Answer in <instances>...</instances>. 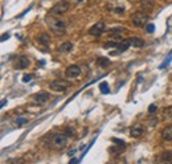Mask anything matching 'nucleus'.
<instances>
[{"label": "nucleus", "mask_w": 172, "mask_h": 164, "mask_svg": "<svg viewBox=\"0 0 172 164\" xmlns=\"http://www.w3.org/2000/svg\"><path fill=\"white\" fill-rule=\"evenodd\" d=\"M42 143L45 147L50 148V150H64L67 144V137L65 134H49L42 139Z\"/></svg>", "instance_id": "f257e3e1"}, {"label": "nucleus", "mask_w": 172, "mask_h": 164, "mask_svg": "<svg viewBox=\"0 0 172 164\" xmlns=\"http://www.w3.org/2000/svg\"><path fill=\"white\" fill-rule=\"evenodd\" d=\"M45 20H47L48 25H49V28H50V30L53 33H56V35H64V33H65L66 27H65V23H64L62 20L52 16V13H49Z\"/></svg>", "instance_id": "f03ea898"}, {"label": "nucleus", "mask_w": 172, "mask_h": 164, "mask_svg": "<svg viewBox=\"0 0 172 164\" xmlns=\"http://www.w3.org/2000/svg\"><path fill=\"white\" fill-rule=\"evenodd\" d=\"M69 8H70V3L67 1V0H60V1L56 3V4L53 5V8L50 9L49 13H52V15H62V13H65V12L69 11Z\"/></svg>", "instance_id": "7ed1b4c3"}, {"label": "nucleus", "mask_w": 172, "mask_h": 164, "mask_svg": "<svg viewBox=\"0 0 172 164\" xmlns=\"http://www.w3.org/2000/svg\"><path fill=\"white\" fill-rule=\"evenodd\" d=\"M49 88H50L53 91L65 93L66 89L69 88V82L62 81V79H54V81H52L50 83H49Z\"/></svg>", "instance_id": "20e7f679"}, {"label": "nucleus", "mask_w": 172, "mask_h": 164, "mask_svg": "<svg viewBox=\"0 0 172 164\" xmlns=\"http://www.w3.org/2000/svg\"><path fill=\"white\" fill-rule=\"evenodd\" d=\"M131 20H133L135 27H143L148 21V16L144 12H135L131 15Z\"/></svg>", "instance_id": "39448f33"}, {"label": "nucleus", "mask_w": 172, "mask_h": 164, "mask_svg": "<svg viewBox=\"0 0 172 164\" xmlns=\"http://www.w3.org/2000/svg\"><path fill=\"white\" fill-rule=\"evenodd\" d=\"M79 73H81V68L78 66V65H70V66L66 68V72H65V76L67 78H77V77L79 76Z\"/></svg>", "instance_id": "423d86ee"}, {"label": "nucleus", "mask_w": 172, "mask_h": 164, "mask_svg": "<svg viewBox=\"0 0 172 164\" xmlns=\"http://www.w3.org/2000/svg\"><path fill=\"white\" fill-rule=\"evenodd\" d=\"M33 99H35V102L37 105H40V106H44V105H47L49 99H50V95H49V93H39V94H36L35 97H33Z\"/></svg>", "instance_id": "0eeeda50"}, {"label": "nucleus", "mask_w": 172, "mask_h": 164, "mask_svg": "<svg viewBox=\"0 0 172 164\" xmlns=\"http://www.w3.org/2000/svg\"><path fill=\"white\" fill-rule=\"evenodd\" d=\"M30 64L29 58L25 57V56H20V57L16 58V61H15V68L16 69H25V68H28Z\"/></svg>", "instance_id": "6e6552de"}, {"label": "nucleus", "mask_w": 172, "mask_h": 164, "mask_svg": "<svg viewBox=\"0 0 172 164\" xmlns=\"http://www.w3.org/2000/svg\"><path fill=\"white\" fill-rule=\"evenodd\" d=\"M103 29H105V24L102 23V21H99V23H97L96 25H93L90 28V30H89V33H90L91 36H101L102 35V32H103Z\"/></svg>", "instance_id": "1a4fd4ad"}, {"label": "nucleus", "mask_w": 172, "mask_h": 164, "mask_svg": "<svg viewBox=\"0 0 172 164\" xmlns=\"http://www.w3.org/2000/svg\"><path fill=\"white\" fill-rule=\"evenodd\" d=\"M143 131H144V128H143V126L140 125V123H135L133 127L130 128V134H131V137H133V138L142 137Z\"/></svg>", "instance_id": "9d476101"}, {"label": "nucleus", "mask_w": 172, "mask_h": 164, "mask_svg": "<svg viewBox=\"0 0 172 164\" xmlns=\"http://www.w3.org/2000/svg\"><path fill=\"white\" fill-rule=\"evenodd\" d=\"M162 138L167 142H171L172 140V125H168L163 128L162 131Z\"/></svg>", "instance_id": "9b49d317"}, {"label": "nucleus", "mask_w": 172, "mask_h": 164, "mask_svg": "<svg viewBox=\"0 0 172 164\" xmlns=\"http://www.w3.org/2000/svg\"><path fill=\"white\" fill-rule=\"evenodd\" d=\"M140 5L146 11H152L155 7V0H140Z\"/></svg>", "instance_id": "f8f14e48"}, {"label": "nucleus", "mask_w": 172, "mask_h": 164, "mask_svg": "<svg viewBox=\"0 0 172 164\" xmlns=\"http://www.w3.org/2000/svg\"><path fill=\"white\" fill-rule=\"evenodd\" d=\"M159 160H160L162 163H170V162H172V152H171V151H164V152H162Z\"/></svg>", "instance_id": "ddd939ff"}, {"label": "nucleus", "mask_w": 172, "mask_h": 164, "mask_svg": "<svg viewBox=\"0 0 172 164\" xmlns=\"http://www.w3.org/2000/svg\"><path fill=\"white\" fill-rule=\"evenodd\" d=\"M130 42H131V45L134 46V48H142V46L144 45V41L140 37H130Z\"/></svg>", "instance_id": "4468645a"}, {"label": "nucleus", "mask_w": 172, "mask_h": 164, "mask_svg": "<svg viewBox=\"0 0 172 164\" xmlns=\"http://www.w3.org/2000/svg\"><path fill=\"white\" fill-rule=\"evenodd\" d=\"M73 49V44L70 41H65L62 42V44L60 45V48H58V50L62 52V53H67V52H70Z\"/></svg>", "instance_id": "2eb2a0df"}, {"label": "nucleus", "mask_w": 172, "mask_h": 164, "mask_svg": "<svg viewBox=\"0 0 172 164\" xmlns=\"http://www.w3.org/2000/svg\"><path fill=\"white\" fill-rule=\"evenodd\" d=\"M37 40L41 45H49V42H50V37H49L48 33H41Z\"/></svg>", "instance_id": "dca6fc26"}, {"label": "nucleus", "mask_w": 172, "mask_h": 164, "mask_svg": "<svg viewBox=\"0 0 172 164\" xmlns=\"http://www.w3.org/2000/svg\"><path fill=\"white\" fill-rule=\"evenodd\" d=\"M130 45H131L130 39L125 40V41H122L121 44H118V49H119L118 52H125V50H127V49H128V46H130Z\"/></svg>", "instance_id": "f3484780"}, {"label": "nucleus", "mask_w": 172, "mask_h": 164, "mask_svg": "<svg viewBox=\"0 0 172 164\" xmlns=\"http://www.w3.org/2000/svg\"><path fill=\"white\" fill-rule=\"evenodd\" d=\"M97 64L99 65V66H109L110 65V60L106 57H98L97 58Z\"/></svg>", "instance_id": "a211bd4d"}, {"label": "nucleus", "mask_w": 172, "mask_h": 164, "mask_svg": "<svg viewBox=\"0 0 172 164\" xmlns=\"http://www.w3.org/2000/svg\"><path fill=\"white\" fill-rule=\"evenodd\" d=\"M123 148H125V147H122V146H118V147H110L109 151H110V152H113V154H115V155H118V154L122 152V150H123Z\"/></svg>", "instance_id": "6ab92c4d"}, {"label": "nucleus", "mask_w": 172, "mask_h": 164, "mask_svg": "<svg viewBox=\"0 0 172 164\" xmlns=\"http://www.w3.org/2000/svg\"><path fill=\"white\" fill-rule=\"evenodd\" d=\"M163 114H164V117H167V118H171V119H172V106L165 107V109L163 110Z\"/></svg>", "instance_id": "aec40b11"}, {"label": "nucleus", "mask_w": 172, "mask_h": 164, "mask_svg": "<svg viewBox=\"0 0 172 164\" xmlns=\"http://www.w3.org/2000/svg\"><path fill=\"white\" fill-rule=\"evenodd\" d=\"M99 89H101V93L107 94V93H109V85H107V82H102V83H101Z\"/></svg>", "instance_id": "412c9836"}, {"label": "nucleus", "mask_w": 172, "mask_h": 164, "mask_svg": "<svg viewBox=\"0 0 172 164\" xmlns=\"http://www.w3.org/2000/svg\"><path fill=\"white\" fill-rule=\"evenodd\" d=\"M171 61H172V50L170 52V54H168V56H167V60H165V61H164V62H163V64L160 65V69H162V68H164V66H167V65H168V64H170V62H171Z\"/></svg>", "instance_id": "4be33fe9"}, {"label": "nucleus", "mask_w": 172, "mask_h": 164, "mask_svg": "<svg viewBox=\"0 0 172 164\" xmlns=\"http://www.w3.org/2000/svg\"><path fill=\"white\" fill-rule=\"evenodd\" d=\"M106 49H110V48H118V42H115V41H109V42H106L105 45Z\"/></svg>", "instance_id": "5701e85b"}, {"label": "nucleus", "mask_w": 172, "mask_h": 164, "mask_svg": "<svg viewBox=\"0 0 172 164\" xmlns=\"http://www.w3.org/2000/svg\"><path fill=\"white\" fill-rule=\"evenodd\" d=\"M156 110H158V106H156L155 103H152V105H150V106H148V113L151 114V115L156 113Z\"/></svg>", "instance_id": "b1692460"}, {"label": "nucleus", "mask_w": 172, "mask_h": 164, "mask_svg": "<svg viewBox=\"0 0 172 164\" xmlns=\"http://www.w3.org/2000/svg\"><path fill=\"white\" fill-rule=\"evenodd\" d=\"M15 122H16L17 126H23V125H25L28 120H27L25 118H16V120H15Z\"/></svg>", "instance_id": "393cba45"}, {"label": "nucleus", "mask_w": 172, "mask_h": 164, "mask_svg": "<svg viewBox=\"0 0 172 164\" xmlns=\"http://www.w3.org/2000/svg\"><path fill=\"white\" fill-rule=\"evenodd\" d=\"M65 135H66L67 138H69V137H74V130L70 128V127L65 128Z\"/></svg>", "instance_id": "a878e982"}, {"label": "nucleus", "mask_w": 172, "mask_h": 164, "mask_svg": "<svg viewBox=\"0 0 172 164\" xmlns=\"http://www.w3.org/2000/svg\"><path fill=\"white\" fill-rule=\"evenodd\" d=\"M113 142H115V144L116 146H122V147H126V143L123 140H121V139H118V138H113Z\"/></svg>", "instance_id": "bb28decb"}, {"label": "nucleus", "mask_w": 172, "mask_h": 164, "mask_svg": "<svg viewBox=\"0 0 172 164\" xmlns=\"http://www.w3.org/2000/svg\"><path fill=\"white\" fill-rule=\"evenodd\" d=\"M146 30H147V32H148V33H152L153 30H155V24H147Z\"/></svg>", "instance_id": "cd10ccee"}, {"label": "nucleus", "mask_w": 172, "mask_h": 164, "mask_svg": "<svg viewBox=\"0 0 172 164\" xmlns=\"http://www.w3.org/2000/svg\"><path fill=\"white\" fill-rule=\"evenodd\" d=\"M148 125L150 126H156L158 125V118H148Z\"/></svg>", "instance_id": "c85d7f7f"}, {"label": "nucleus", "mask_w": 172, "mask_h": 164, "mask_svg": "<svg viewBox=\"0 0 172 164\" xmlns=\"http://www.w3.org/2000/svg\"><path fill=\"white\" fill-rule=\"evenodd\" d=\"M30 79H32V76H30V74H24L23 76V82H29Z\"/></svg>", "instance_id": "c756f323"}, {"label": "nucleus", "mask_w": 172, "mask_h": 164, "mask_svg": "<svg viewBox=\"0 0 172 164\" xmlns=\"http://www.w3.org/2000/svg\"><path fill=\"white\" fill-rule=\"evenodd\" d=\"M114 11L116 12V13H123V12H125V9L122 8V7H116V8L114 9Z\"/></svg>", "instance_id": "7c9ffc66"}, {"label": "nucleus", "mask_w": 172, "mask_h": 164, "mask_svg": "<svg viewBox=\"0 0 172 164\" xmlns=\"http://www.w3.org/2000/svg\"><path fill=\"white\" fill-rule=\"evenodd\" d=\"M8 37H10V35H8V33H4V35L1 36V41H5V40H7Z\"/></svg>", "instance_id": "2f4dec72"}, {"label": "nucleus", "mask_w": 172, "mask_h": 164, "mask_svg": "<svg viewBox=\"0 0 172 164\" xmlns=\"http://www.w3.org/2000/svg\"><path fill=\"white\" fill-rule=\"evenodd\" d=\"M77 162H78L77 159H72V160H70V163H77Z\"/></svg>", "instance_id": "473e14b6"}, {"label": "nucleus", "mask_w": 172, "mask_h": 164, "mask_svg": "<svg viewBox=\"0 0 172 164\" xmlns=\"http://www.w3.org/2000/svg\"><path fill=\"white\" fill-rule=\"evenodd\" d=\"M79 1H81V0H79Z\"/></svg>", "instance_id": "72a5a7b5"}]
</instances>
